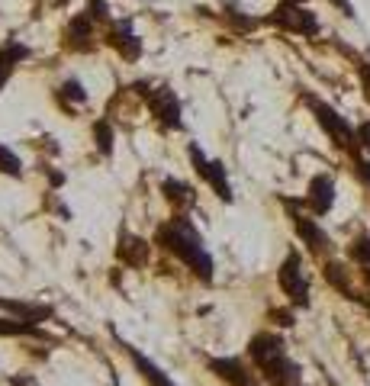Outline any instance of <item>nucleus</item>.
Instances as JSON below:
<instances>
[{
  "label": "nucleus",
  "mask_w": 370,
  "mask_h": 386,
  "mask_svg": "<svg viewBox=\"0 0 370 386\" xmlns=\"http://www.w3.org/2000/svg\"><path fill=\"white\" fill-rule=\"evenodd\" d=\"M0 174H7V177H23V161L16 158L13 152H10L4 142H0Z\"/></svg>",
  "instance_id": "obj_23"
},
{
  "label": "nucleus",
  "mask_w": 370,
  "mask_h": 386,
  "mask_svg": "<svg viewBox=\"0 0 370 386\" xmlns=\"http://www.w3.org/2000/svg\"><path fill=\"white\" fill-rule=\"evenodd\" d=\"M248 354H252L258 373L271 386H303L300 364L286 354V341L277 331H258L248 341Z\"/></svg>",
  "instance_id": "obj_2"
},
{
  "label": "nucleus",
  "mask_w": 370,
  "mask_h": 386,
  "mask_svg": "<svg viewBox=\"0 0 370 386\" xmlns=\"http://www.w3.org/2000/svg\"><path fill=\"white\" fill-rule=\"evenodd\" d=\"M284 4H306V0H284Z\"/></svg>",
  "instance_id": "obj_33"
},
{
  "label": "nucleus",
  "mask_w": 370,
  "mask_h": 386,
  "mask_svg": "<svg viewBox=\"0 0 370 386\" xmlns=\"http://www.w3.org/2000/svg\"><path fill=\"white\" fill-rule=\"evenodd\" d=\"M328 4H335V7H338V10H342V13H344V16H354V7H351L348 0H328Z\"/></svg>",
  "instance_id": "obj_30"
},
{
  "label": "nucleus",
  "mask_w": 370,
  "mask_h": 386,
  "mask_svg": "<svg viewBox=\"0 0 370 386\" xmlns=\"http://www.w3.org/2000/svg\"><path fill=\"white\" fill-rule=\"evenodd\" d=\"M223 13H225V20H229L232 26L238 29V33H252V29L261 26V20H254V16H245V10L235 7L232 0H223Z\"/></svg>",
  "instance_id": "obj_20"
},
{
  "label": "nucleus",
  "mask_w": 370,
  "mask_h": 386,
  "mask_svg": "<svg viewBox=\"0 0 370 386\" xmlns=\"http://www.w3.org/2000/svg\"><path fill=\"white\" fill-rule=\"evenodd\" d=\"M106 42L126 58V62H139L142 55V39L133 33V20H123V23H113L110 33H106Z\"/></svg>",
  "instance_id": "obj_14"
},
{
  "label": "nucleus",
  "mask_w": 370,
  "mask_h": 386,
  "mask_svg": "<svg viewBox=\"0 0 370 386\" xmlns=\"http://www.w3.org/2000/svg\"><path fill=\"white\" fill-rule=\"evenodd\" d=\"M26 58H29V49L23 42H4L0 45V91H4V84L10 81L16 64L26 62Z\"/></svg>",
  "instance_id": "obj_18"
},
{
  "label": "nucleus",
  "mask_w": 370,
  "mask_h": 386,
  "mask_svg": "<svg viewBox=\"0 0 370 386\" xmlns=\"http://www.w3.org/2000/svg\"><path fill=\"white\" fill-rule=\"evenodd\" d=\"M68 100H71V106H77V103H84L87 100V91H84V84L77 81V77H68L62 87H58V103L68 110Z\"/></svg>",
  "instance_id": "obj_21"
},
{
  "label": "nucleus",
  "mask_w": 370,
  "mask_h": 386,
  "mask_svg": "<svg viewBox=\"0 0 370 386\" xmlns=\"http://www.w3.org/2000/svg\"><path fill=\"white\" fill-rule=\"evenodd\" d=\"M49 181H52V187H62V183H65V174H58V171H49Z\"/></svg>",
  "instance_id": "obj_31"
},
{
  "label": "nucleus",
  "mask_w": 370,
  "mask_h": 386,
  "mask_svg": "<svg viewBox=\"0 0 370 386\" xmlns=\"http://www.w3.org/2000/svg\"><path fill=\"white\" fill-rule=\"evenodd\" d=\"M187 158L190 164H194V171L200 174L203 183H210V190L216 193L223 203H232L235 200V193H232V183H229V174H225V164L223 161H210L206 154H203V148L196 145V142H190L187 145Z\"/></svg>",
  "instance_id": "obj_7"
},
{
  "label": "nucleus",
  "mask_w": 370,
  "mask_h": 386,
  "mask_svg": "<svg viewBox=\"0 0 370 386\" xmlns=\"http://www.w3.org/2000/svg\"><path fill=\"white\" fill-rule=\"evenodd\" d=\"M322 274H325V280L332 283L338 293H344L348 300H357V293L351 290V280H348V267H344L342 261H325V264H322Z\"/></svg>",
  "instance_id": "obj_19"
},
{
  "label": "nucleus",
  "mask_w": 370,
  "mask_h": 386,
  "mask_svg": "<svg viewBox=\"0 0 370 386\" xmlns=\"http://www.w3.org/2000/svg\"><path fill=\"white\" fill-rule=\"evenodd\" d=\"M113 335H116V331H113ZM116 341H119V348L126 351V358L133 361V367H135V370L142 373V380H145L148 386H177L174 380H171L168 373L161 370V367L155 364L152 358H145V354H142L139 348H133V344H129V341H123V338H119V335H116Z\"/></svg>",
  "instance_id": "obj_11"
},
{
  "label": "nucleus",
  "mask_w": 370,
  "mask_h": 386,
  "mask_svg": "<svg viewBox=\"0 0 370 386\" xmlns=\"http://www.w3.org/2000/svg\"><path fill=\"white\" fill-rule=\"evenodd\" d=\"M264 23H271V26H277V29H286V33L306 35V39H315V35L322 33V23L313 10H306L303 4H284V0L274 7V13L267 16Z\"/></svg>",
  "instance_id": "obj_6"
},
{
  "label": "nucleus",
  "mask_w": 370,
  "mask_h": 386,
  "mask_svg": "<svg viewBox=\"0 0 370 386\" xmlns=\"http://www.w3.org/2000/svg\"><path fill=\"white\" fill-rule=\"evenodd\" d=\"M65 45H68L71 52H91L94 49V20L84 13L71 16L68 29H65Z\"/></svg>",
  "instance_id": "obj_15"
},
{
  "label": "nucleus",
  "mask_w": 370,
  "mask_h": 386,
  "mask_svg": "<svg viewBox=\"0 0 370 386\" xmlns=\"http://www.w3.org/2000/svg\"><path fill=\"white\" fill-rule=\"evenodd\" d=\"M94 142H97V152L103 154V158H110V154H113V142H116V132H113L110 120H97V123H94Z\"/></svg>",
  "instance_id": "obj_22"
},
{
  "label": "nucleus",
  "mask_w": 370,
  "mask_h": 386,
  "mask_svg": "<svg viewBox=\"0 0 370 386\" xmlns=\"http://www.w3.org/2000/svg\"><path fill=\"white\" fill-rule=\"evenodd\" d=\"M361 274H364V280L370 283V267H361Z\"/></svg>",
  "instance_id": "obj_32"
},
{
  "label": "nucleus",
  "mask_w": 370,
  "mask_h": 386,
  "mask_svg": "<svg viewBox=\"0 0 370 386\" xmlns=\"http://www.w3.org/2000/svg\"><path fill=\"white\" fill-rule=\"evenodd\" d=\"M0 309L16 319H23V322H33V325H43V322H49V319H55V309H52L49 302H26V300L0 296Z\"/></svg>",
  "instance_id": "obj_13"
},
{
  "label": "nucleus",
  "mask_w": 370,
  "mask_h": 386,
  "mask_svg": "<svg viewBox=\"0 0 370 386\" xmlns=\"http://www.w3.org/2000/svg\"><path fill=\"white\" fill-rule=\"evenodd\" d=\"M116 258L123 261L126 267H145L152 261V245H148L142 235H133V232H119V242H116Z\"/></svg>",
  "instance_id": "obj_10"
},
{
  "label": "nucleus",
  "mask_w": 370,
  "mask_h": 386,
  "mask_svg": "<svg viewBox=\"0 0 370 386\" xmlns=\"http://www.w3.org/2000/svg\"><path fill=\"white\" fill-rule=\"evenodd\" d=\"M313 216H328L332 206H335V181L332 174H315L309 177V190H306V200H303Z\"/></svg>",
  "instance_id": "obj_9"
},
{
  "label": "nucleus",
  "mask_w": 370,
  "mask_h": 386,
  "mask_svg": "<svg viewBox=\"0 0 370 386\" xmlns=\"http://www.w3.org/2000/svg\"><path fill=\"white\" fill-rule=\"evenodd\" d=\"M348 254H351V261H354V264L370 267V235H357V239L351 242Z\"/></svg>",
  "instance_id": "obj_24"
},
{
  "label": "nucleus",
  "mask_w": 370,
  "mask_h": 386,
  "mask_svg": "<svg viewBox=\"0 0 370 386\" xmlns=\"http://www.w3.org/2000/svg\"><path fill=\"white\" fill-rule=\"evenodd\" d=\"M277 283L284 290V296L290 300L293 309H309V280L303 274V254L300 251H290L284 258V264L277 267Z\"/></svg>",
  "instance_id": "obj_5"
},
{
  "label": "nucleus",
  "mask_w": 370,
  "mask_h": 386,
  "mask_svg": "<svg viewBox=\"0 0 370 386\" xmlns=\"http://www.w3.org/2000/svg\"><path fill=\"white\" fill-rule=\"evenodd\" d=\"M0 338H35V341H52L39 325L23 322L16 316H0Z\"/></svg>",
  "instance_id": "obj_17"
},
{
  "label": "nucleus",
  "mask_w": 370,
  "mask_h": 386,
  "mask_svg": "<svg viewBox=\"0 0 370 386\" xmlns=\"http://www.w3.org/2000/svg\"><path fill=\"white\" fill-rule=\"evenodd\" d=\"M284 206L290 210V219H293V229H296V235L303 239V245L309 248L313 254H325V251H332V239L325 235V229H322L315 219H309V216H303V212H296V206L293 203H286L284 200Z\"/></svg>",
  "instance_id": "obj_8"
},
{
  "label": "nucleus",
  "mask_w": 370,
  "mask_h": 386,
  "mask_svg": "<svg viewBox=\"0 0 370 386\" xmlns=\"http://www.w3.org/2000/svg\"><path fill=\"white\" fill-rule=\"evenodd\" d=\"M351 158H354V171H357V177H361V183L370 187V158H361L357 152H351Z\"/></svg>",
  "instance_id": "obj_26"
},
{
  "label": "nucleus",
  "mask_w": 370,
  "mask_h": 386,
  "mask_svg": "<svg viewBox=\"0 0 370 386\" xmlns=\"http://www.w3.org/2000/svg\"><path fill=\"white\" fill-rule=\"evenodd\" d=\"M135 91L145 97V103H148V110H152V116L161 123L164 129H184V120H181V100L174 97V91L171 87H152L148 81H139V84H133Z\"/></svg>",
  "instance_id": "obj_4"
},
{
  "label": "nucleus",
  "mask_w": 370,
  "mask_h": 386,
  "mask_svg": "<svg viewBox=\"0 0 370 386\" xmlns=\"http://www.w3.org/2000/svg\"><path fill=\"white\" fill-rule=\"evenodd\" d=\"M271 319H274L277 325H284V329H290V325H293V312H286V309H274Z\"/></svg>",
  "instance_id": "obj_28"
},
{
  "label": "nucleus",
  "mask_w": 370,
  "mask_h": 386,
  "mask_svg": "<svg viewBox=\"0 0 370 386\" xmlns=\"http://www.w3.org/2000/svg\"><path fill=\"white\" fill-rule=\"evenodd\" d=\"M306 106L313 110V116H315V123H319V129L328 135V139H332V145L344 148V152H354V145H357L354 126L344 120V116L335 110V106H328L325 100L313 97V93H306Z\"/></svg>",
  "instance_id": "obj_3"
},
{
  "label": "nucleus",
  "mask_w": 370,
  "mask_h": 386,
  "mask_svg": "<svg viewBox=\"0 0 370 386\" xmlns=\"http://www.w3.org/2000/svg\"><path fill=\"white\" fill-rule=\"evenodd\" d=\"M354 139H357V145H361V152L370 154V120L354 129Z\"/></svg>",
  "instance_id": "obj_27"
},
{
  "label": "nucleus",
  "mask_w": 370,
  "mask_h": 386,
  "mask_svg": "<svg viewBox=\"0 0 370 386\" xmlns=\"http://www.w3.org/2000/svg\"><path fill=\"white\" fill-rule=\"evenodd\" d=\"M10 386H39V380L33 373H16V377H10Z\"/></svg>",
  "instance_id": "obj_29"
},
{
  "label": "nucleus",
  "mask_w": 370,
  "mask_h": 386,
  "mask_svg": "<svg viewBox=\"0 0 370 386\" xmlns=\"http://www.w3.org/2000/svg\"><path fill=\"white\" fill-rule=\"evenodd\" d=\"M206 364H210V370L229 386H261L258 377H254V373L245 367V361H238V358H210Z\"/></svg>",
  "instance_id": "obj_12"
},
{
  "label": "nucleus",
  "mask_w": 370,
  "mask_h": 386,
  "mask_svg": "<svg viewBox=\"0 0 370 386\" xmlns=\"http://www.w3.org/2000/svg\"><path fill=\"white\" fill-rule=\"evenodd\" d=\"M87 16L94 23H106L110 20V7H106V0H87Z\"/></svg>",
  "instance_id": "obj_25"
},
{
  "label": "nucleus",
  "mask_w": 370,
  "mask_h": 386,
  "mask_svg": "<svg viewBox=\"0 0 370 386\" xmlns=\"http://www.w3.org/2000/svg\"><path fill=\"white\" fill-rule=\"evenodd\" d=\"M155 245H161L168 254H174L200 283H213V271H216L213 254L206 251V242L196 232V225L190 222L187 212H177L174 219L161 222L155 229Z\"/></svg>",
  "instance_id": "obj_1"
},
{
  "label": "nucleus",
  "mask_w": 370,
  "mask_h": 386,
  "mask_svg": "<svg viewBox=\"0 0 370 386\" xmlns=\"http://www.w3.org/2000/svg\"><path fill=\"white\" fill-rule=\"evenodd\" d=\"M161 193L174 206V212H190L196 206V190L190 187V183L177 181V177H164V181H161Z\"/></svg>",
  "instance_id": "obj_16"
}]
</instances>
